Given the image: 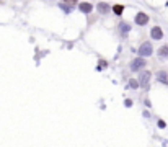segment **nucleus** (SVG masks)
I'll list each match as a JSON object with an SVG mask.
<instances>
[{"instance_id":"obj_1","label":"nucleus","mask_w":168,"mask_h":147,"mask_svg":"<svg viewBox=\"0 0 168 147\" xmlns=\"http://www.w3.org/2000/svg\"><path fill=\"white\" fill-rule=\"evenodd\" d=\"M154 53V49H152V44L150 43H142L141 47H139V54H141V57H149V56Z\"/></svg>"},{"instance_id":"obj_2","label":"nucleus","mask_w":168,"mask_h":147,"mask_svg":"<svg viewBox=\"0 0 168 147\" xmlns=\"http://www.w3.org/2000/svg\"><path fill=\"white\" fill-rule=\"evenodd\" d=\"M152 74L149 72V70H144V72L141 74V77H139V83H141V87H144V88H147L149 87V80H150Z\"/></svg>"},{"instance_id":"obj_3","label":"nucleus","mask_w":168,"mask_h":147,"mask_svg":"<svg viewBox=\"0 0 168 147\" xmlns=\"http://www.w3.org/2000/svg\"><path fill=\"white\" fill-rule=\"evenodd\" d=\"M149 23V15L144 13V11H141V13L135 15V25L142 26V25H147Z\"/></svg>"},{"instance_id":"obj_4","label":"nucleus","mask_w":168,"mask_h":147,"mask_svg":"<svg viewBox=\"0 0 168 147\" xmlns=\"http://www.w3.org/2000/svg\"><path fill=\"white\" fill-rule=\"evenodd\" d=\"M144 66H145V61H144L142 57H139V59H134V61H132V64H131V70H134V72H137V70L144 69Z\"/></svg>"},{"instance_id":"obj_5","label":"nucleus","mask_w":168,"mask_h":147,"mask_svg":"<svg viewBox=\"0 0 168 147\" xmlns=\"http://www.w3.org/2000/svg\"><path fill=\"white\" fill-rule=\"evenodd\" d=\"M150 36H152V39H162L163 38L162 28H160V26H154V28H152V31H150Z\"/></svg>"},{"instance_id":"obj_6","label":"nucleus","mask_w":168,"mask_h":147,"mask_svg":"<svg viewBox=\"0 0 168 147\" xmlns=\"http://www.w3.org/2000/svg\"><path fill=\"white\" fill-rule=\"evenodd\" d=\"M97 10H98L101 15H106V13H108V11H109L111 8H109V5H108V3H105V2H100L98 5H97Z\"/></svg>"},{"instance_id":"obj_7","label":"nucleus","mask_w":168,"mask_h":147,"mask_svg":"<svg viewBox=\"0 0 168 147\" xmlns=\"http://www.w3.org/2000/svg\"><path fill=\"white\" fill-rule=\"evenodd\" d=\"M80 11H82V13H90L91 10H93V5H91V3H87V2H83V3H80Z\"/></svg>"},{"instance_id":"obj_8","label":"nucleus","mask_w":168,"mask_h":147,"mask_svg":"<svg viewBox=\"0 0 168 147\" xmlns=\"http://www.w3.org/2000/svg\"><path fill=\"white\" fill-rule=\"evenodd\" d=\"M157 78H158V82H162V83H168V75H166V72H163V70H160L157 74Z\"/></svg>"},{"instance_id":"obj_9","label":"nucleus","mask_w":168,"mask_h":147,"mask_svg":"<svg viewBox=\"0 0 168 147\" xmlns=\"http://www.w3.org/2000/svg\"><path fill=\"white\" fill-rule=\"evenodd\" d=\"M158 57L160 59H166L168 57V46H163L158 49Z\"/></svg>"},{"instance_id":"obj_10","label":"nucleus","mask_w":168,"mask_h":147,"mask_svg":"<svg viewBox=\"0 0 168 147\" xmlns=\"http://www.w3.org/2000/svg\"><path fill=\"white\" fill-rule=\"evenodd\" d=\"M119 30H121L122 36H126V34H127V33H129L131 26H129V25H127V23H121V25H119Z\"/></svg>"},{"instance_id":"obj_11","label":"nucleus","mask_w":168,"mask_h":147,"mask_svg":"<svg viewBox=\"0 0 168 147\" xmlns=\"http://www.w3.org/2000/svg\"><path fill=\"white\" fill-rule=\"evenodd\" d=\"M113 11H114L116 15H121L122 11H124V7H122V5H114V7H113Z\"/></svg>"},{"instance_id":"obj_12","label":"nucleus","mask_w":168,"mask_h":147,"mask_svg":"<svg viewBox=\"0 0 168 147\" xmlns=\"http://www.w3.org/2000/svg\"><path fill=\"white\" fill-rule=\"evenodd\" d=\"M61 8L65 11V13H70L72 11V7H67V5H64V3H61Z\"/></svg>"},{"instance_id":"obj_13","label":"nucleus","mask_w":168,"mask_h":147,"mask_svg":"<svg viewBox=\"0 0 168 147\" xmlns=\"http://www.w3.org/2000/svg\"><path fill=\"white\" fill-rule=\"evenodd\" d=\"M129 85H131V87H132V88H137V87H139V85H141V83H139L137 80H131V83H129Z\"/></svg>"},{"instance_id":"obj_14","label":"nucleus","mask_w":168,"mask_h":147,"mask_svg":"<svg viewBox=\"0 0 168 147\" xmlns=\"http://www.w3.org/2000/svg\"><path fill=\"white\" fill-rule=\"evenodd\" d=\"M126 106H132V101H131V100H126Z\"/></svg>"}]
</instances>
